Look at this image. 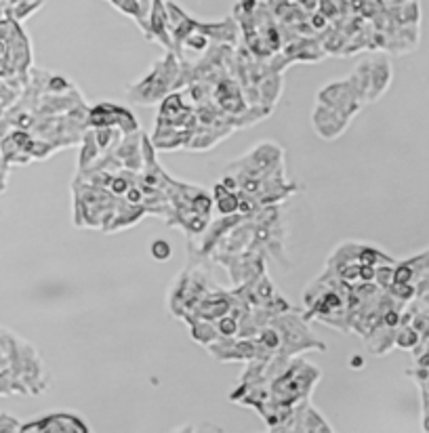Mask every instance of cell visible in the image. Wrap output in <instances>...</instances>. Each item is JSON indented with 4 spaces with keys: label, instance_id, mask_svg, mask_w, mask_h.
I'll use <instances>...</instances> for the list:
<instances>
[{
    "label": "cell",
    "instance_id": "cell-1",
    "mask_svg": "<svg viewBox=\"0 0 429 433\" xmlns=\"http://www.w3.org/2000/svg\"><path fill=\"white\" fill-rule=\"evenodd\" d=\"M322 373L318 366L273 356L269 360H253L232 389L229 400L253 408L268 425L269 432H282L293 412L312 398Z\"/></svg>",
    "mask_w": 429,
    "mask_h": 433
},
{
    "label": "cell",
    "instance_id": "cell-2",
    "mask_svg": "<svg viewBox=\"0 0 429 433\" xmlns=\"http://www.w3.org/2000/svg\"><path fill=\"white\" fill-rule=\"evenodd\" d=\"M221 183L240 198L238 213L249 215L266 207H278L297 192L284 177V150L264 141L225 168Z\"/></svg>",
    "mask_w": 429,
    "mask_h": 433
},
{
    "label": "cell",
    "instance_id": "cell-3",
    "mask_svg": "<svg viewBox=\"0 0 429 433\" xmlns=\"http://www.w3.org/2000/svg\"><path fill=\"white\" fill-rule=\"evenodd\" d=\"M47 387L49 371L34 345L0 328V395H40Z\"/></svg>",
    "mask_w": 429,
    "mask_h": 433
},
{
    "label": "cell",
    "instance_id": "cell-4",
    "mask_svg": "<svg viewBox=\"0 0 429 433\" xmlns=\"http://www.w3.org/2000/svg\"><path fill=\"white\" fill-rule=\"evenodd\" d=\"M181 89V63L173 51H166L146 76L126 89L131 104H161L166 95Z\"/></svg>",
    "mask_w": 429,
    "mask_h": 433
},
{
    "label": "cell",
    "instance_id": "cell-5",
    "mask_svg": "<svg viewBox=\"0 0 429 433\" xmlns=\"http://www.w3.org/2000/svg\"><path fill=\"white\" fill-rule=\"evenodd\" d=\"M21 433H89V425L74 412H51L36 421L21 423Z\"/></svg>",
    "mask_w": 429,
    "mask_h": 433
},
{
    "label": "cell",
    "instance_id": "cell-6",
    "mask_svg": "<svg viewBox=\"0 0 429 433\" xmlns=\"http://www.w3.org/2000/svg\"><path fill=\"white\" fill-rule=\"evenodd\" d=\"M312 122H314V131L318 133V137L326 139V141H332V139L341 137L349 126L347 118H343L341 114L332 111V109L322 106V104H316Z\"/></svg>",
    "mask_w": 429,
    "mask_h": 433
},
{
    "label": "cell",
    "instance_id": "cell-7",
    "mask_svg": "<svg viewBox=\"0 0 429 433\" xmlns=\"http://www.w3.org/2000/svg\"><path fill=\"white\" fill-rule=\"evenodd\" d=\"M282 432H332V427L324 421L320 417V412L312 406V402H303L295 412L293 417L288 419V423L284 425Z\"/></svg>",
    "mask_w": 429,
    "mask_h": 433
},
{
    "label": "cell",
    "instance_id": "cell-8",
    "mask_svg": "<svg viewBox=\"0 0 429 433\" xmlns=\"http://www.w3.org/2000/svg\"><path fill=\"white\" fill-rule=\"evenodd\" d=\"M213 202L219 215H234V213H238V209H240V198H238V194L232 192V190H227L221 181L214 185Z\"/></svg>",
    "mask_w": 429,
    "mask_h": 433
},
{
    "label": "cell",
    "instance_id": "cell-9",
    "mask_svg": "<svg viewBox=\"0 0 429 433\" xmlns=\"http://www.w3.org/2000/svg\"><path fill=\"white\" fill-rule=\"evenodd\" d=\"M150 253H152V257H154L156 261H168L170 255H173V248H170L168 242H164V240H154Z\"/></svg>",
    "mask_w": 429,
    "mask_h": 433
}]
</instances>
